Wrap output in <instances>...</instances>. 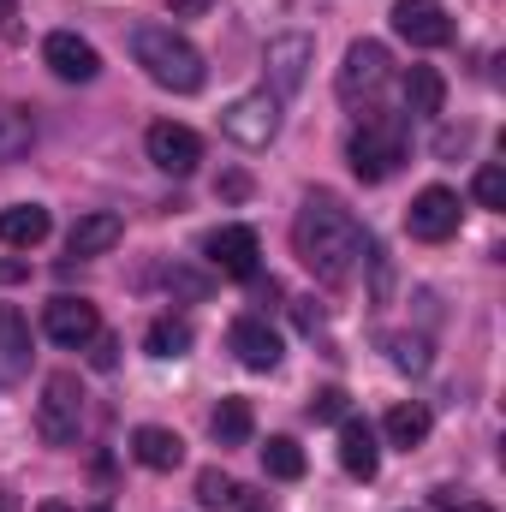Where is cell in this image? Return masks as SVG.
Masks as SVG:
<instances>
[{"label":"cell","mask_w":506,"mask_h":512,"mask_svg":"<svg viewBox=\"0 0 506 512\" xmlns=\"http://www.w3.org/2000/svg\"><path fill=\"white\" fill-rule=\"evenodd\" d=\"M292 245H298L304 268H310L322 286H346V280L358 274L364 251H370L358 215H352L340 197H328V191L304 197V209H298V221H292Z\"/></svg>","instance_id":"cell-1"},{"label":"cell","mask_w":506,"mask_h":512,"mask_svg":"<svg viewBox=\"0 0 506 512\" xmlns=\"http://www.w3.org/2000/svg\"><path fill=\"white\" fill-rule=\"evenodd\" d=\"M131 60L149 72V84H161V90H173V96H197L203 78H209L203 54H197L173 24H137V30H131Z\"/></svg>","instance_id":"cell-2"},{"label":"cell","mask_w":506,"mask_h":512,"mask_svg":"<svg viewBox=\"0 0 506 512\" xmlns=\"http://www.w3.org/2000/svg\"><path fill=\"white\" fill-rule=\"evenodd\" d=\"M346 161H352V173L364 179V185H381V179H393L399 173V161H405V126L399 120H364V126L352 131V143H346Z\"/></svg>","instance_id":"cell-3"},{"label":"cell","mask_w":506,"mask_h":512,"mask_svg":"<svg viewBox=\"0 0 506 512\" xmlns=\"http://www.w3.org/2000/svg\"><path fill=\"white\" fill-rule=\"evenodd\" d=\"M78 429H84V387L72 370H54L42 382V405H36V435L48 447H78Z\"/></svg>","instance_id":"cell-4"},{"label":"cell","mask_w":506,"mask_h":512,"mask_svg":"<svg viewBox=\"0 0 506 512\" xmlns=\"http://www.w3.org/2000/svg\"><path fill=\"white\" fill-rule=\"evenodd\" d=\"M262 66H268V96L304 90V78H310V66H316V36H304V30L274 36L268 54H262Z\"/></svg>","instance_id":"cell-5"},{"label":"cell","mask_w":506,"mask_h":512,"mask_svg":"<svg viewBox=\"0 0 506 512\" xmlns=\"http://www.w3.org/2000/svg\"><path fill=\"white\" fill-rule=\"evenodd\" d=\"M221 131H227L233 143H245V149H262V143H274V131H280V102H274L268 90L233 96V102L221 108Z\"/></svg>","instance_id":"cell-6"},{"label":"cell","mask_w":506,"mask_h":512,"mask_svg":"<svg viewBox=\"0 0 506 512\" xmlns=\"http://www.w3.org/2000/svg\"><path fill=\"white\" fill-rule=\"evenodd\" d=\"M405 233H411V239H423V245L453 239V233H459V197H453L447 185L417 191V197H411V209H405Z\"/></svg>","instance_id":"cell-7"},{"label":"cell","mask_w":506,"mask_h":512,"mask_svg":"<svg viewBox=\"0 0 506 512\" xmlns=\"http://www.w3.org/2000/svg\"><path fill=\"white\" fill-rule=\"evenodd\" d=\"M387 66H393V60H387L381 42H370V36L352 42V48H346V66H340V78H334L340 102H370L381 84H387Z\"/></svg>","instance_id":"cell-8"},{"label":"cell","mask_w":506,"mask_h":512,"mask_svg":"<svg viewBox=\"0 0 506 512\" xmlns=\"http://www.w3.org/2000/svg\"><path fill=\"white\" fill-rule=\"evenodd\" d=\"M42 334H48L54 346H66V352H78V346H90V340L102 334V310H96L90 298H54V304L42 310Z\"/></svg>","instance_id":"cell-9"},{"label":"cell","mask_w":506,"mask_h":512,"mask_svg":"<svg viewBox=\"0 0 506 512\" xmlns=\"http://www.w3.org/2000/svg\"><path fill=\"white\" fill-rule=\"evenodd\" d=\"M143 149H149V161H155L161 173H173V179L197 173V161H203V137L191 126H173V120H155L149 137H143Z\"/></svg>","instance_id":"cell-10"},{"label":"cell","mask_w":506,"mask_h":512,"mask_svg":"<svg viewBox=\"0 0 506 512\" xmlns=\"http://www.w3.org/2000/svg\"><path fill=\"white\" fill-rule=\"evenodd\" d=\"M42 60H48V72H54V78H66V84H90V78L102 72L96 42H84L78 30H54V36L42 42Z\"/></svg>","instance_id":"cell-11"},{"label":"cell","mask_w":506,"mask_h":512,"mask_svg":"<svg viewBox=\"0 0 506 512\" xmlns=\"http://www.w3.org/2000/svg\"><path fill=\"white\" fill-rule=\"evenodd\" d=\"M393 30H399L411 48H441V42H453V24H447V6H441V0H393Z\"/></svg>","instance_id":"cell-12"},{"label":"cell","mask_w":506,"mask_h":512,"mask_svg":"<svg viewBox=\"0 0 506 512\" xmlns=\"http://www.w3.org/2000/svg\"><path fill=\"white\" fill-rule=\"evenodd\" d=\"M203 251H209V268H221L227 280H251L262 245H256L251 227H215V233L203 239Z\"/></svg>","instance_id":"cell-13"},{"label":"cell","mask_w":506,"mask_h":512,"mask_svg":"<svg viewBox=\"0 0 506 512\" xmlns=\"http://www.w3.org/2000/svg\"><path fill=\"white\" fill-rule=\"evenodd\" d=\"M30 322H24V310H12V304H0V387H18L30 376Z\"/></svg>","instance_id":"cell-14"},{"label":"cell","mask_w":506,"mask_h":512,"mask_svg":"<svg viewBox=\"0 0 506 512\" xmlns=\"http://www.w3.org/2000/svg\"><path fill=\"white\" fill-rule=\"evenodd\" d=\"M227 346L239 352L245 370H274V364H280V334H274L262 316H239V322L227 328Z\"/></svg>","instance_id":"cell-15"},{"label":"cell","mask_w":506,"mask_h":512,"mask_svg":"<svg viewBox=\"0 0 506 512\" xmlns=\"http://www.w3.org/2000/svg\"><path fill=\"white\" fill-rule=\"evenodd\" d=\"M340 465H346V477H358V483H370L381 471V447H376V429L364 423V417H340Z\"/></svg>","instance_id":"cell-16"},{"label":"cell","mask_w":506,"mask_h":512,"mask_svg":"<svg viewBox=\"0 0 506 512\" xmlns=\"http://www.w3.org/2000/svg\"><path fill=\"white\" fill-rule=\"evenodd\" d=\"M120 239H126V221H120L114 209H90V215H78V221H72L66 251H72V256H108Z\"/></svg>","instance_id":"cell-17"},{"label":"cell","mask_w":506,"mask_h":512,"mask_svg":"<svg viewBox=\"0 0 506 512\" xmlns=\"http://www.w3.org/2000/svg\"><path fill=\"white\" fill-rule=\"evenodd\" d=\"M131 453H137V465H149V471H179V465H185V441H179L173 429H161V423H137V429H131Z\"/></svg>","instance_id":"cell-18"},{"label":"cell","mask_w":506,"mask_h":512,"mask_svg":"<svg viewBox=\"0 0 506 512\" xmlns=\"http://www.w3.org/2000/svg\"><path fill=\"white\" fill-rule=\"evenodd\" d=\"M48 233H54V221H48L42 203H12V209H0V245H12V251H36Z\"/></svg>","instance_id":"cell-19"},{"label":"cell","mask_w":506,"mask_h":512,"mask_svg":"<svg viewBox=\"0 0 506 512\" xmlns=\"http://www.w3.org/2000/svg\"><path fill=\"white\" fill-rule=\"evenodd\" d=\"M405 108H411L417 120H435V114L447 108V78H441L435 66H411V72H405Z\"/></svg>","instance_id":"cell-20"},{"label":"cell","mask_w":506,"mask_h":512,"mask_svg":"<svg viewBox=\"0 0 506 512\" xmlns=\"http://www.w3.org/2000/svg\"><path fill=\"white\" fill-rule=\"evenodd\" d=\"M381 429H387V441H393V447H405V453H411V447H423V441H429L435 417H429V405L405 399V405H393V411H387V423H381Z\"/></svg>","instance_id":"cell-21"},{"label":"cell","mask_w":506,"mask_h":512,"mask_svg":"<svg viewBox=\"0 0 506 512\" xmlns=\"http://www.w3.org/2000/svg\"><path fill=\"white\" fill-rule=\"evenodd\" d=\"M209 429H215V441H221V447H245V441H251V429H256L251 399H221V405H215V417H209Z\"/></svg>","instance_id":"cell-22"},{"label":"cell","mask_w":506,"mask_h":512,"mask_svg":"<svg viewBox=\"0 0 506 512\" xmlns=\"http://www.w3.org/2000/svg\"><path fill=\"white\" fill-rule=\"evenodd\" d=\"M30 143H36V120H30V108H18V102H0V161H18V155H30Z\"/></svg>","instance_id":"cell-23"},{"label":"cell","mask_w":506,"mask_h":512,"mask_svg":"<svg viewBox=\"0 0 506 512\" xmlns=\"http://www.w3.org/2000/svg\"><path fill=\"white\" fill-rule=\"evenodd\" d=\"M143 346H149V358H185L191 352V322L185 316H155Z\"/></svg>","instance_id":"cell-24"},{"label":"cell","mask_w":506,"mask_h":512,"mask_svg":"<svg viewBox=\"0 0 506 512\" xmlns=\"http://www.w3.org/2000/svg\"><path fill=\"white\" fill-rule=\"evenodd\" d=\"M262 471L280 477V483H298V477H304V447H298L292 435H274V441L262 447Z\"/></svg>","instance_id":"cell-25"},{"label":"cell","mask_w":506,"mask_h":512,"mask_svg":"<svg viewBox=\"0 0 506 512\" xmlns=\"http://www.w3.org/2000/svg\"><path fill=\"white\" fill-rule=\"evenodd\" d=\"M387 352H393V370H405V376H423V370H429V340L393 334V340H387Z\"/></svg>","instance_id":"cell-26"},{"label":"cell","mask_w":506,"mask_h":512,"mask_svg":"<svg viewBox=\"0 0 506 512\" xmlns=\"http://www.w3.org/2000/svg\"><path fill=\"white\" fill-rule=\"evenodd\" d=\"M197 501H203V507H227V501H239V483L209 465V471H197Z\"/></svg>","instance_id":"cell-27"},{"label":"cell","mask_w":506,"mask_h":512,"mask_svg":"<svg viewBox=\"0 0 506 512\" xmlns=\"http://www.w3.org/2000/svg\"><path fill=\"white\" fill-rule=\"evenodd\" d=\"M471 191H477V203H483V209H506V167H501V161H483Z\"/></svg>","instance_id":"cell-28"},{"label":"cell","mask_w":506,"mask_h":512,"mask_svg":"<svg viewBox=\"0 0 506 512\" xmlns=\"http://www.w3.org/2000/svg\"><path fill=\"white\" fill-rule=\"evenodd\" d=\"M310 417H316V423H340V417H346V393H340V387H322V393L310 399Z\"/></svg>","instance_id":"cell-29"},{"label":"cell","mask_w":506,"mask_h":512,"mask_svg":"<svg viewBox=\"0 0 506 512\" xmlns=\"http://www.w3.org/2000/svg\"><path fill=\"white\" fill-rule=\"evenodd\" d=\"M435 507H441V512H495V507H483V501H459L453 489H447V495H435Z\"/></svg>","instance_id":"cell-30"},{"label":"cell","mask_w":506,"mask_h":512,"mask_svg":"<svg viewBox=\"0 0 506 512\" xmlns=\"http://www.w3.org/2000/svg\"><path fill=\"white\" fill-rule=\"evenodd\" d=\"M90 346H96V370H114V352H120V346H114V340H102V334H96Z\"/></svg>","instance_id":"cell-31"},{"label":"cell","mask_w":506,"mask_h":512,"mask_svg":"<svg viewBox=\"0 0 506 512\" xmlns=\"http://www.w3.org/2000/svg\"><path fill=\"white\" fill-rule=\"evenodd\" d=\"M221 191H227V197H245V191H251V179H245V173H227V179H221Z\"/></svg>","instance_id":"cell-32"},{"label":"cell","mask_w":506,"mask_h":512,"mask_svg":"<svg viewBox=\"0 0 506 512\" xmlns=\"http://www.w3.org/2000/svg\"><path fill=\"white\" fill-rule=\"evenodd\" d=\"M465 143H471V131H465V126L447 131V137H441V155H453V149H465Z\"/></svg>","instance_id":"cell-33"},{"label":"cell","mask_w":506,"mask_h":512,"mask_svg":"<svg viewBox=\"0 0 506 512\" xmlns=\"http://www.w3.org/2000/svg\"><path fill=\"white\" fill-rule=\"evenodd\" d=\"M0 280H24V262H0Z\"/></svg>","instance_id":"cell-34"},{"label":"cell","mask_w":506,"mask_h":512,"mask_svg":"<svg viewBox=\"0 0 506 512\" xmlns=\"http://www.w3.org/2000/svg\"><path fill=\"white\" fill-rule=\"evenodd\" d=\"M209 0H173V12H203Z\"/></svg>","instance_id":"cell-35"},{"label":"cell","mask_w":506,"mask_h":512,"mask_svg":"<svg viewBox=\"0 0 506 512\" xmlns=\"http://www.w3.org/2000/svg\"><path fill=\"white\" fill-rule=\"evenodd\" d=\"M0 512H18V501H12V489H0Z\"/></svg>","instance_id":"cell-36"},{"label":"cell","mask_w":506,"mask_h":512,"mask_svg":"<svg viewBox=\"0 0 506 512\" xmlns=\"http://www.w3.org/2000/svg\"><path fill=\"white\" fill-rule=\"evenodd\" d=\"M36 512H72V507H66V501H42Z\"/></svg>","instance_id":"cell-37"},{"label":"cell","mask_w":506,"mask_h":512,"mask_svg":"<svg viewBox=\"0 0 506 512\" xmlns=\"http://www.w3.org/2000/svg\"><path fill=\"white\" fill-rule=\"evenodd\" d=\"M0 18H12V0H0Z\"/></svg>","instance_id":"cell-38"}]
</instances>
